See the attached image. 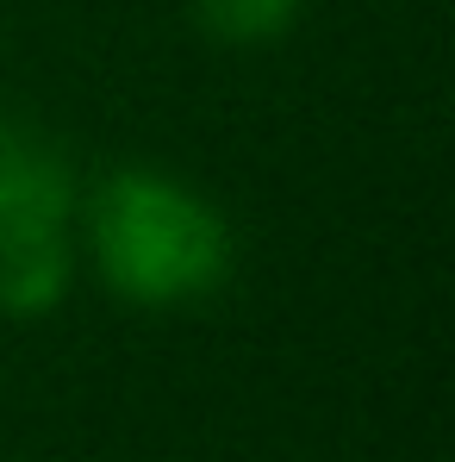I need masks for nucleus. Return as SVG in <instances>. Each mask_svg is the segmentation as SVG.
I'll return each instance as SVG.
<instances>
[{
  "mask_svg": "<svg viewBox=\"0 0 455 462\" xmlns=\"http://www.w3.org/2000/svg\"><path fill=\"white\" fill-rule=\"evenodd\" d=\"M76 219L106 294H119L138 312L200 307L231 282L237 244L225 213L181 175H162L144 162L106 169L81 194Z\"/></svg>",
  "mask_w": 455,
  "mask_h": 462,
  "instance_id": "obj_1",
  "label": "nucleus"
},
{
  "mask_svg": "<svg viewBox=\"0 0 455 462\" xmlns=\"http://www.w3.org/2000/svg\"><path fill=\"white\" fill-rule=\"evenodd\" d=\"M187 6H194V25L231 51H256V44L287 38L305 13V0H187Z\"/></svg>",
  "mask_w": 455,
  "mask_h": 462,
  "instance_id": "obj_4",
  "label": "nucleus"
},
{
  "mask_svg": "<svg viewBox=\"0 0 455 462\" xmlns=\"http://www.w3.org/2000/svg\"><path fill=\"white\" fill-rule=\"evenodd\" d=\"M76 282V237L63 219H0V312L44 319Z\"/></svg>",
  "mask_w": 455,
  "mask_h": 462,
  "instance_id": "obj_3",
  "label": "nucleus"
},
{
  "mask_svg": "<svg viewBox=\"0 0 455 462\" xmlns=\"http://www.w3.org/2000/svg\"><path fill=\"white\" fill-rule=\"evenodd\" d=\"M81 175L69 151L32 125V119H0V219H76Z\"/></svg>",
  "mask_w": 455,
  "mask_h": 462,
  "instance_id": "obj_2",
  "label": "nucleus"
}]
</instances>
